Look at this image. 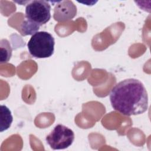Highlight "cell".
Listing matches in <instances>:
<instances>
[{"instance_id": "obj_1", "label": "cell", "mask_w": 151, "mask_h": 151, "mask_svg": "<svg viewBox=\"0 0 151 151\" xmlns=\"http://www.w3.org/2000/svg\"><path fill=\"white\" fill-rule=\"evenodd\" d=\"M112 107L125 116L139 115L148 107L147 92L143 84L135 78H127L117 83L110 94Z\"/></svg>"}, {"instance_id": "obj_2", "label": "cell", "mask_w": 151, "mask_h": 151, "mask_svg": "<svg viewBox=\"0 0 151 151\" xmlns=\"http://www.w3.org/2000/svg\"><path fill=\"white\" fill-rule=\"evenodd\" d=\"M55 40L53 36L46 31H38L32 35L27 47L29 54L37 58L51 57L54 51Z\"/></svg>"}, {"instance_id": "obj_3", "label": "cell", "mask_w": 151, "mask_h": 151, "mask_svg": "<svg viewBox=\"0 0 151 151\" xmlns=\"http://www.w3.org/2000/svg\"><path fill=\"white\" fill-rule=\"evenodd\" d=\"M51 5L45 1H29L25 7V19L29 23L40 29L51 18Z\"/></svg>"}, {"instance_id": "obj_4", "label": "cell", "mask_w": 151, "mask_h": 151, "mask_svg": "<svg viewBox=\"0 0 151 151\" xmlns=\"http://www.w3.org/2000/svg\"><path fill=\"white\" fill-rule=\"evenodd\" d=\"M45 140L51 149H64L73 144L74 133L68 127L59 124L55 126L51 133L47 136Z\"/></svg>"}, {"instance_id": "obj_5", "label": "cell", "mask_w": 151, "mask_h": 151, "mask_svg": "<svg viewBox=\"0 0 151 151\" xmlns=\"http://www.w3.org/2000/svg\"><path fill=\"white\" fill-rule=\"evenodd\" d=\"M1 132L6 130L11 126L13 117L11 110L5 105L1 106Z\"/></svg>"}, {"instance_id": "obj_6", "label": "cell", "mask_w": 151, "mask_h": 151, "mask_svg": "<svg viewBox=\"0 0 151 151\" xmlns=\"http://www.w3.org/2000/svg\"><path fill=\"white\" fill-rule=\"evenodd\" d=\"M5 41V48L2 45H1V63H4L8 62L12 54V49L9 44V42L6 40H4Z\"/></svg>"}]
</instances>
